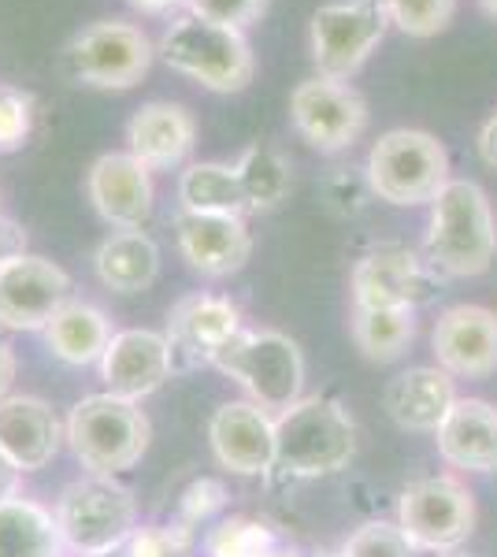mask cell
I'll return each mask as SVG.
<instances>
[{
  "label": "cell",
  "instance_id": "obj_1",
  "mask_svg": "<svg viewBox=\"0 0 497 557\" xmlns=\"http://www.w3.org/2000/svg\"><path fill=\"white\" fill-rule=\"evenodd\" d=\"M423 257L442 275H483L497 257V215L486 190L472 178H449L431 201Z\"/></svg>",
  "mask_w": 497,
  "mask_h": 557
},
{
  "label": "cell",
  "instance_id": "obj_2",
  "mask_svg": "<svg viewBox=\"0 0 497 557\" xmlns=\"http://www.w3.org/2000/svg\"><path fill=\"white\" fill-rule=\"evenodd\" d=\"M157 57L208 94H241L257 75V52L246 30L204 23L197 15H178L160 34Z\"/></svg>",
  "mask_w": 497,
  "mask_h": 557
},
{
  "label": "cell",
  "instance_id": "obj_3",
  "mask_svg": "<svg viewBox=\"0 0 497 557\" xmlns=\"http://www.w3.org/2000/svg\"><path fill=\"white\" fill-rule=\"evenodd\" d=\"M364 175L378 201L397 205V209L431 205L442 186L453 178L446 146L420 127H394L378 134V141L368 149Z\"/></svg>",
  "mask_w": 497,
  "mask_h": 557
},
{
  "label": "cell",
  "instance_id": "obj_4",
  "mask_svg": "<svg viewBox=\"0 0 497 557\" xmlns=\"http://www.w3.org/2000/svg\"><path fill=\"white\" fill-rule=\"evenodd\" d=\"M357 454V428L327 398H305L275 420V469L294 480L341 472Z\"/></svg>",
  "mask_w": 497,
  "mask_h": 557
},
{
  "label": "cell",
  "instance_id": "obj_5",
  "mask_svg": "<svg viewBox=\"0 0 497 557\" xmlns=\"http://www.w3.org/2000/svg\"><path fill=\"white\" fill-rule=\"evenodd\" d=\"M67 443L83 469L115 475L134 469L149 450V420L138 401H126L120 394H89L71 409Z\"/></svg>",
  "mask_w": 497,
  "mask_h": 557
},
{
  "label": "cell",
  "instance_id": "obj_6",
  "mask_svg": "<svg viewBox=\"0 0 497 557\" xmlns=\"http://www.w3.org/2000/svg\"><path fill=\"white\" fill-rule=\"evenodd\" d=\"M208 361L246 386L252 394V406L264 412H286L301 401L305 357L301 346L283 331H241L234 343H227Z\"/></svg>",
  "mask_w": 497,
  "mask_h": 557
},
{
  "label": "cell",
  "instance_id": "obj_7",
  "mask_svg": "<svg viewBox=\"0 0 497 557\" xmlns=\"http://www.w3.org/2000/svg\"><path fill=\"white\" fill-rule=\"evenodd\" d=\"M157 45L138 23L97 20L83 26L63 49V67L78 86L89 89H134L149 75Z\"/></svg>",
  "mask_w": 497,
  "mask_h": 557
},
{
  "label": "cell",
  "instance_id": "obj_8",
  "mask_svg": "<svg viewBox=\"0 0 497 557\" xmlns=\"http://www.w3.org/2000/svg\"><path fill=\"white\" fill-rule=\"evenodd\" d=\"M57 524L63 532V543L75 546L86 557H104L120 550L138 524V506L134 494L120 487L112 475H94L71 483L60 494Z\"/></svg>",
  "mask_w": 497,
  "mask_h": 557
},
{
  "label": "cell",
  "instance_id": "obj_9",
  "mask_svg": "<svg viewBox=\"0 0 497 557\" xmlns=\"http://www.w3.org/2000/svg\"><path fill=\"white\" fill-rule=\"evenodd\" d=\"M390 20L383 0H331L312 12L309 52L315 75L349 83L383 45Z\"/></svg>",
  "mask_w": 497,
  "mask_h": 557
},
{
  "label": "cell",
  "instance_id": "obj_10",
  "mask_svg": "<svg viewBox=\"0 0 497 557\" xmlns=\"http://www.w3.org/2000/svg\"><path fill=\"white\" fill-rule=\"evenodd\" d=\"M397 528L412 550H453L475 528V498L453 475H431L412 483L397 506Z\"/></svg>",
  "mask_w": 497,
  "mask_h": 557
},
{
  "label": "cell",
  "instance_id": "obj_11",
  "mask_svg": "<svg viewBox=\"0 0 497 557\" xmlns=\"http://www.w3.org/2000/svg\"><path fill=\"white\" fill-rule=\"evenodd\" d=\"M294 131L320 152H346L368 131V101L352 83L312 75L290 94Z\"/></svg>",
  "mask_w": 497,
  "mask_h": 557
},
{
  "label": "cell",
  "instance_id": "obj_12",
  "mask_svg": "<svg viewBox=\"0 0 497 557\" xmlns=\"http://www.w3.org/2000/svg\"><path fill=\"white\" fill-rule=\"evenodd\" d=\"M71 301V278L60 264L38 253H15L0 260V327L45 331Z\"/></svg>",
  "mask_w": 497,
  "mask_h": 557
},
{
  "label": "cell",
  "instance_id": "obj_13",
  "mask_svg": "<svg viewBox=\"0 0 497 557\" xmlns=\"http://www.w3.org/2000/svg\"><path fill=\"white\" fill-rule=\"evenodd\" d=\"M86 197L94 212L115 231H138L157 205L152 172L131 152H104L86 172Z\"/></svg>",
  "mask_w": 497,
  "mask_h": 557
},
{
  "label": "cell",
  "instance_id": "obj_14",
  "mask_svg": "<svg viewBox=\"0 0 497 557\" xmlns=\"http://www.w3.org/2000/svg\"><path fill=\"white\" fill-rule=\"evenodd\" d=\"M438 368L460 380H483L497 372V312L483 305H453L435 323Z\"/></svg>",
  "mask_w": 497,
  "mask_h": 557
},
{
  "label": "cell",
  "instance_id": "obj_15",
  "mask_svg": "<svg viewBox=\"0 0 497 557\" xmlns=\"http://www.w3.org/2000/svg\"><path fill=\"white\" fill-rule=\"evenodd\" d=\"M423 260L405 246H375L352 268V309H390L415 305L427 294Z\"/></svg>",
  "mask_w": 497,
  "mask_h": 557
},
{
  "label": "cell",
  "instance_id": "obj_16",
  "mask_svg": "<svg viewBox=\"0 0 497 557\" xmlns=\"http://www.w3.org/2000/svg\"><path fill=\"white\" fill-rule=\"evenodd\" d=\"M171 375V343L160 331L131 327L112 335L104 357H101V380L108 383V394H120L126 401L149 398L160 391Z\"/></svg>",
  "mask_w": 497,
  "mask_h": 557
},
{
  "label": "cell",
  "instance_id": "obj_17",
  "mask_svg": "<svg viewBox=\"0 0 497 557\" xmlns=\"http://www.w3.org/2000/svg\"><path fill=\"white\" fill-rule=\"evenodd\" d=\"M197 146V120L178 101H149L126 123V152L138 157L149 172L183 168Z\"/></svg>",
  "mask_w": 497,
  "mask_h": 557
},
{
  "label": "cell",
  "instance_id": "obj_18",
  "mask_svg": "<svg viewBox=\"0 0 497 557\" xmlns=\"http://www.w3.org/2000/svg\"><path fill=\"white\" fill-rule=\"evenodd\" d=\"M178 249L189 268L201 275L223 278L246 268L252 257V235L246 215H204V212H178L175 220Z\"/></svg>",
  "mask_w": 497,
  "mask_h": 557
},
{
  "label": "cell",
  "instance_id": "obj_19",
  "mask_svg": "<svg viewBox=\"0 0 497 557\" xmlns=\"http://www.w3.org/2000/svg\"><path fill=\"white\" fill-rule=\"evenodd\" d=\"M212 450L223 469L260 475L275 469V420L252 401H227L212 417Z\"/></svg>",
  "mask_w": 497,
  "mask_h": 557
},
{
  "label": "cell",
  "instance_id": "obj_20",
  "mask_svg": "<svg viewBox=\"0 0 497 557\" xmlns=\"http://www.w3.org/2000/svg\"><path fill=\"white\" fill-rule=\"evenodd\" d=\"M63 428L41 398L15 394L0 401V454L20 472H38L57 457Z\"/></svg>",
  "mask_w": 497,
  "mask_h": 557
},
{
  "label": "cell",
  "instance_id": "obj_21",
  "mask_svg": "<svg viewBox=\"0 0 497 557\" xmlns=\"http://www.w3.org/2000/svg\"><path fill=\"white\" fill-rule=\"evenodd\" d=\"M435 435L438 454L453 469L497 472V406L490 401L457 398Z\"/></svg>",
  "mask_w": 497,
  "mask_h": 557
},
{
  "label": "cell",
  "instance_id": "obj_22",
  "mask_svg": "<svg viewBox=\"0 0 497 557\" xmlns=\"http://www.w3.org/2000/svg\"><path fill=\"white\" fill-rule=\"evenodd\" d=\"M453 401L457 386L446 368H409L386 391V412L405 431H438Z\"/></svg>",
  "mask_w": 497,
  "mask_h": 557
},
{
  "label": "cell",
  "instance_id": "obj_23",
  "mask_svg": "<svg viewBox=\"0 0 497 557\" xmlns=\"http://www.w3.org/2000/svg\"><path fill=\"white\" fill-rule=\"evenodd\" d=\"M97 278L115 294H141L160 275V246L146 231H112L94 253Z\"/></svg>",
  "mask_w": 497,
  "mask_h": 557
},
{
  "label": "cell",
  "instance_id": "obj_24",
  "mask_svg": "<svg viewBox=\"0 0 497 557\" xmlns=\"http://www.w3.org/2000/svg\"><path fill=\"white\" fill-rule=\"evenodd\" d=\"M178 212L204 215H246L249 201L241 190L238 168L223 160H197L178 175Z\"/></svg>",
  "mask_w": 497,
  "mask_h": 557
},
{
  "label": "cell",
  "instance_id": "obj_25",
  "mask_svg": "<svg viewBox=\"0 0 497 557\" xmlns=\"http://www.w3.org/2000/svg\"><path fill=\"white\" fill-rule=\"evenodd\" d=\"M45 338L49 349L67 364H94L104 357L108 343H112V327L108 317L97 305L67 301L63 309L45 323Z\"/></svg>",
  "mask_w": 497,
  "mask_h": 557
},
{
  "label": "cell",
  "instance_id": "obj_26",
  "mask_svg": "<svg viewBox=\"0 0 497 557\" xmlns=\"http://www.w3.org/2000/svg\"><path fill=\"white\" fill-rule=\"evenodd\" d=\"M171 331H175L178 343L212 357L241 335V312H238V305H231L227 298L197 294V298H186L171 312Z\"/></svg>",
  "mask_w": 497,
  "mask_h": 557
},
{
  "label": "cell",
  "instance_id": "obj_27",
  "mask_svg": "<svg viewBox=\"0 0 497 557\" xmlns=\"http://www.w3.org/2000/svg\"><path fill=\"white\" fill-rule=\"evenodd\" d=\"M63 532L57 517L30 498H8L0 506V557H60Z\"/></svg>",
  "mask_w": 497,
  "mask_h": 557
},
{
  "label": "cell",
  "instance_id": "obj_28",
  "mask_svg": "<svg viewBox=\"0 0 497 557\" xmlns=\"http://www.w3.org/2000/svg\"><path fill=\"white\" fill-rule=\"evenodd\" d=\"M352 338L368 361H397L415 338V309L390 305V309H352Z\"/></svg>",
  "mask_w": 497,
  "mask_h": 557
},
{
  "label": "cell",
  "instance_id": "obj_29",
  "mask_svg": "<svg viewBox=\"0 0 497 557\" xmlns=\"http://www.w3.org/2000/svg\"><path fill=\"white\" fill-rule=\"evenodd\" d=\"M238 178L246 190L249 212H268L290 194V160L275 146L252 141V146L238 157Z\"/></svg>",
  "mask_w": 497,
  "mask_h": 557
},
{
  "label": "cell",
  "instance_id": "obj_30",
  "mask_svg": "<svg viewBox=\"0 0 497 557\" xmlns=\"http://www.w3.org/2000/svg\"><path fill=\"white\" fill-rule=\"evenodd\" d=\"M386 20L409 38H438L457 15V0H383Z\"/></svg>",
  "mask_w": 497,
  "mask_h": 557
},
{
  "label": "cell",
  "instance_id": "obj_31",
  "mask_svg": "<svg viewBox=\"0 0 497 557\" xmlns=\"http://www.w3.org/2000/svg\"><path fill=\"white\" fill-rule=\"evenodd\" d=\"M34 131V97L0 83V152H20Z\"/></svg>",
  "mask_w": 497,
  "mask_h": 557
},
{
  "label": "cell",
  "instance_id": "obj_32",
  "mask_svg": "<svg viewBox=\"0 0 497 557\" xmlns=\"http://www.w3.org/2000/svg\"><path fill=\"white\" fill-rule=\"evenodd\" d=\"M212 557H268L275 550V539L264 524H252V520H231L208 543Z\"/></svg>",
  "mask_w": 497,
  "mask_h": 557
},
{
  "label": "cell",
  "instance_id": "obj_33",
  "mask_svg": "<svg viewBox=\"0 0 497 557\" xmlns=\"http://www.w3.org/2000/svg\"><path fill=\"white\" fill-rule=\"evenodd\" d=\"M271 0H186V15H197L204 23L234 26V30H249L264 20Z\"/></svg>",
  "mask_w": 497,
  "mask_h": 557
},
{
  "label": "cell",
  "instance_id": "obj_34",
  "mask_svg": "<svg viewBox=\"0 0 497 557\" xmlns=\"http://www.w3.org/2000/svg\"><path fill=\"white\" fill-rule=\"evenodd\" d=\"M341 557H412V543L397 524L375 520V524H364L349 539Z\"/></svg>",
  "mask_w": 497,
  "mask_h": 557
},
{
  "label": "cell",
  "instance_id": "obj_35",
  "mask_svg": "<svg viewBox=\"0 0 497 557\" xmlns=\"http://www.w3.org/2000/svg\"><path fill=\"white\" fill-rule=\"evenodd\" d=\"M475 149H479V160H483L486 168H494V172H497V108L483 120V127H479Z\"/></svg>",
  "mask_w": 497,
  "mask_h": 557
},
{
  "label": "cell",
  "instance_id": "obj_36",
  "mask_svg": "<svg viewBox=\"0 0 497 557\" xmlns=\"http://www.w3.org/2000/svg\"><path fill=\"white\" fill-rule=\"evenodd\" d=\"M134 557H167V535L160 532H141L134 539Z\"/></svg>",
  "mask_w": 497,
  "mask_h": 557
},
{
  "label": "cell",
  "instance_id": "obj_37",
  "mask_svg": "<svg viewBox=\"0 0 497 557\" xmlns=\"http://www.w3.org/2000/svg\"><path fill=\"white\" fill-rule=\"evenodd\" d=\"M15 383V354L8 343H0V401L8 398V391H12Z\"/></svg>",
  "mask_w": 497,
  "mask_h": 557
},
{
  "label": "cell",
  "instance_id": "obj_38",
  "mask_svg": "<svg viewBox=\"0 0 497 557\" xmlns=\"http://www.w3.org/2000/svg\"><path fill=\"white\" fill-rule=\"evenodd\" d=\"M15 487H20V469L0 454V506H4L8 498H15Z\"/></svg>",
  "mask_w": 497,
  "mask_h": 557
},
{
  "label": "cell",
  "instance_id": "obj_39",
  "mask_svg": "<svg viewBox=\"0 0 497 557\" xmlns=\"http://www.w3.org/2000/svg\"><path fill=\"white\" fill-rule=\"evenodd\" d=\"M126 4L146 15H167V12H175V8H186V0H126Z\"/></svg>",
  "mask_w": 497,
  "mask_h": 557
},
{
  "label": "cell",
  "instance_id": "obj_40",
  "mask_svg": "<svg viewBox=\"0 0 497 557\" xmlns=\"http://www.w3.org/2000/svg\"><path fill=\"white\" fill-rule=\"evenodd\" d=\"M479 4H483L486 15H494V20H497V0H479Z\"/></svg>",
  "mask_w": 497,
  "mask_h": 557
},
{
  "label": "cell",
  "instance_id": "obj_41",
  "mask_svg": "<svg viewBox=\"0 0 497 557\" xmlns=\"http://www.w3.org/2000/svg\"><path fill=\"white\" fill-rule=\"evenodd\" d=\"M268 557H294V554H275V550H271Z\"/></svg>",
  "mask_w": 497,
  "mask_h": 557
},
{
  "label": "cell",
  "instance_id": "obj_42",
  "mask_svg": "<svg viewBox=\"0 0 497 557\" xmlns=\"http://www.w3.org/2000/svg\"><path fill=\"white\" fill-rule=\"evenodd\" d=\"M0 223H4V215H0Z\"/></svg>",
  "mask_w": 497,
  "mask_h": 557
}]
</instances>
